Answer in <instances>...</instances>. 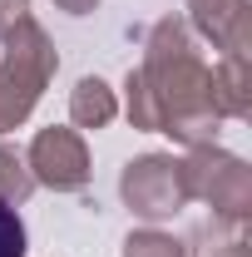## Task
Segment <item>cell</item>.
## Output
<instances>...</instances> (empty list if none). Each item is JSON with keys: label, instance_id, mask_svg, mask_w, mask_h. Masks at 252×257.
Here are the masks:
<instances>
[{"label": "cell", "instance_id": "obj_1", "mask_svg": "<svg viewBox=\"0 0 252 257\" xmlns=\"http://www.w3.org/2000/svg\"><path fill=\"white\" fill-rule=\"evenodd\" d=\"M0 257H25V227L5 198H0Z\"/></svg>", "mask_w": 252, "mask_h": 257}]
</instances>
